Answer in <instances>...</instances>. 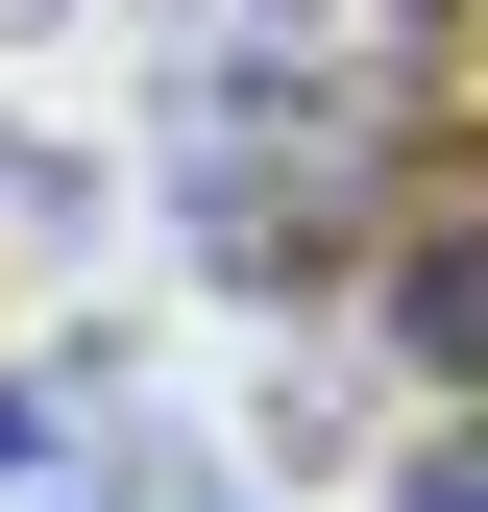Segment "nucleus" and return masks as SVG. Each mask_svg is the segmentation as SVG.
Instances as JSON below:
<instances>
[{
  "label": "nucleus",
  "instance_id": "1",
  "mask_svg": "<svg viewBox=\"0 0 488 512\" xmlns=\"http://www.w3.org/2000/svg\"><path fill=\"white\" fill-rule=\"evenodd\" d=\"M366 342H391L415 391H488V220L464 196H391V220H366Z\"/></svg>",
  "mask_w": 488,
  "mask_h": 512
},
{
  "label": "nucleus",
  "instance_id": "2",
  "mask_svg": "<svg viewBox=\"0 0 488 512\" xmlns=\"http://www.w3.org/2000/svg\"><path fill=\"white\" fill-rule=\"evenodd\" d=\"M98 415H122V342H98V317H25V342H0V488L74 464Z\"/></svg>",
  "mask_w": 488,
  "mask_h": 512
},
{
  "label": "nucleus",
  "instance_id": "3",
  "mask_svg": "<svg viewBox=\"0 0 488 512\" xmlns=\"http://www.w3.org/2000/svg\"><path fill=\"white\" fill-rule=\"evenodd\" d=\"M74 244H98V171L0 122V293H49V269H74Z\"/></svg>",
  "mask_w": 488,
  "mask_h": 512
},
{
  "label": "nucleus",
  "instance_id": "4",
  "mask_svg": "<svg viewBox=\"0 0 488 512\" xmlns=\"http://www.w3.org/2000/svg\"><path fill=\"white\" fill-rule=\"evenodd\" d=\"M74 512H244L220 464H171V439H98V464H74Z\"/></svg>",
  "mask_w": 488,
  "mask_h": 512
},
{
  "label": "nucleus",
  "instance_id": "5",
  "mask_svg": "<svg viewBox=\"0 0 488 512\" xmlns=\"http://www.w3.org/2000/svg\"><path fill=\"white\" fill-rule=\"evenodd\" d=\"M391 512H488V439H440V464H415V488H391Z\"/></svg>",
  "mask_w": 488,
  "mask_h": 512
},
{
  "label": "nucleus",
  "instance_id": "6",
  "mask_svg": "<svg viewBox=\"0 0 488 512\" xmlns=\"http://www.w3.org/2000/svg\"><path fill=\"white\" fill-rule=\"evenodd\" d=\"M0 25H49V0H0Z\"/></svg>",
  "mask_w": 488,
  "mask_h": 512
}]
</instances>
